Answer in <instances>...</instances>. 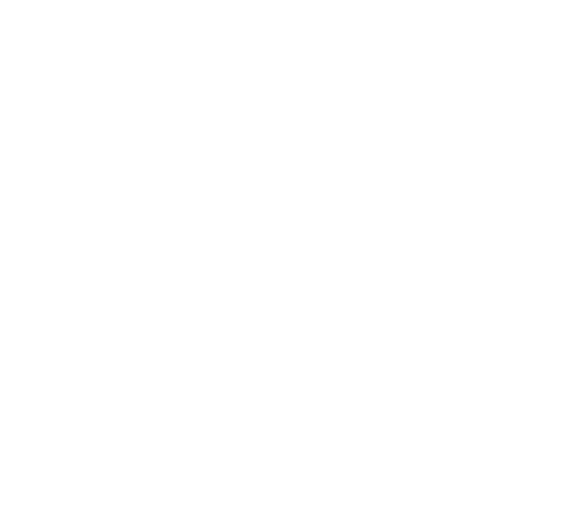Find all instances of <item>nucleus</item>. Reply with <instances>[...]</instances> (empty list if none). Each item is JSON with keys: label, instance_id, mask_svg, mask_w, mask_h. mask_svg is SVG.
I'll list each match as a JSON object with an SVG mask.
<instances>
[]
</instances>
